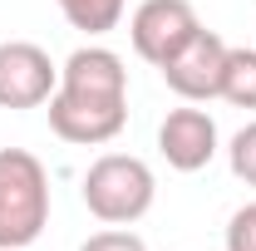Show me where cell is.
<instances>
[{"mask_svg": "<svg viewBox=\"0 0 256 251\" xmlns=\"http://www.w3.org/2000/svg\"><path fill=\"white\" fill-rule=\"evenodd\" d=\"M128 124V69L114 50L84 44L60 69V84L50 94V128L64 143L98 148L114 143Z\"/></svg>", "mask_w": 256, "mask_h": 251, "instance_id": "1", "label": "cell"}, {"mask_svg": "<svg viewBox=\"0 0 256 251\" xmlns=\"http://www.w3.org/2000/svg\"><path fill=\"white\" fill-rule=\"evenodd\" d=\"M236 108H256V44H226V64H222V94Z\"/></svg>", "mask_w": 256, "mask_h": 251, "instance_id": "8", "label": "cell"}, {"mask_svg": "<svg viewBox=\"0 0 256 251\" xmlns=\"http://www.w3.org/2000/svg\"><path fill=\"white\" fill-rule=\"evenodd\" d=\"M60 84L54 60L30 40H5L0 44V108H40L50 104Z\"/></svg>", "mask_w": 256, "mask_h": 251, "instance_id": "5", "label": "cell"}, {"mask_svg": "<svg viewBox=\"0 0 256 251\" xmlns=\"http://www.w3.org/2000/svg\"><path fill=\"white\" fill-rule=\"evenodd\" d=\"M226 251H256V202H246L242 212H232V222H226Z\"/></svg>", "mask_w": 256, "mask_h": 251, "instance_id": "11", "label": "cell"}, {"mask_svg": "<svg viewBox=\"0 0 256 251\" xmlns=\"http://www.w3.org/2000/svg\"><path fill=\"white\" fill-rule=\"evenodd\" d=\"M84 207L108 226H133L138 217H148L153 197H158V178L143 158L133 153H104L89 162L84 172Z\"/></svg>", "mask_w": 256, "mask_h": 251, "instance_id": "3", "label": "cell"}, {"mask_svg": "<svg viewBox=\"0 0 256 251\" xmlns=\"http://www.w3.org/2000/svg\"><path fill=\"white\" fill-rule=\"evenodd\" d=\"M222 64H226V40L217 30H197L172 60L162 64V79H168V89L178 98L207 104V98L222 94Z\"/></svg>", "mask_w": 256, "mask_h": 251, "instance_id": "6", "label": "cell"}, {"mask_svg": "<svg viewBox=\"0 0 256 251\" xmlns=\"http://www.w3.org/2000/svg\"><path fill=\"white\" fill-rule=\"evenodd\" d=\"M197 30H202V20H197L192 0H143V5L133 10V20H128L133 54L148 60L153 69H162Z\"/></svg>", "mask_w": 256, "mask_h": 251, "instance_id": "4", "label": "cell"}, {"mask_svg": "<svg viewBox=\"0 0 256 251\" xmlns=\"http://www.w3.org/2000/svg\"><path fill=\"white\" fill-rule=\"evenodd\" d=\"M50 222V172L25 148H0V251H25Z\"/></svg>", "mask_w": 256, "mask_h": 251, "instance_id": "2", "label": "cell"}, {"mask_svg": "<svg viewBox=\"0 0 256 251\" xmlns=\"http://www.w3.org/2000/svg\"><path fill=\"white\" fill-rule=\"evenodd\" d=\"M158 153L168 158V168L178 172H202L217 158V124L207 108H172L158 124Z\"/></svg>", "mask_w": 256, "mask_h": 251, "instance_id": "7", "label": "cell"}, {"mask_svg": "<svg viewBox=\"0 0 256 251\" xmlns=\"http://www.w3.org/2000/svg\"><path fill=\"white\" fill-rule=\"evenodd\" d=\"M79 251H148V242L133 232H94Z\"/></svg>", "mask_w": 256, "mask_h": 251, "instance_id": "12", "label": "cell"}, {"mask_svg": "<svg viewBox=\"0 0 256 251\" xmlns=\"http://www.w3.org/2000/svg\"><path fill=\"white\" fill-rule=\"evenodd\" d=\"M226 162H232V178H236V182L256 188V124L236 128V138H232V148H226Z\"/></svg>", "mask_w": 256, "mask_h": 251, "instance_id": "10", "label": "cell"}, {"mask_svg": "<svg viewBox=\"0 0 256 251\" xmlns=\"http://www.w3.org/2000/svg\"><path fill=\"white\" fill-rule=\"evenodd\" d=\"M64 10V20L84 34H108L124 20V0H54Z\"/></svg>", "mask_w": 256, "mask_h": 251, "instance_id": "9", "label": "cell"}]
</instances>
